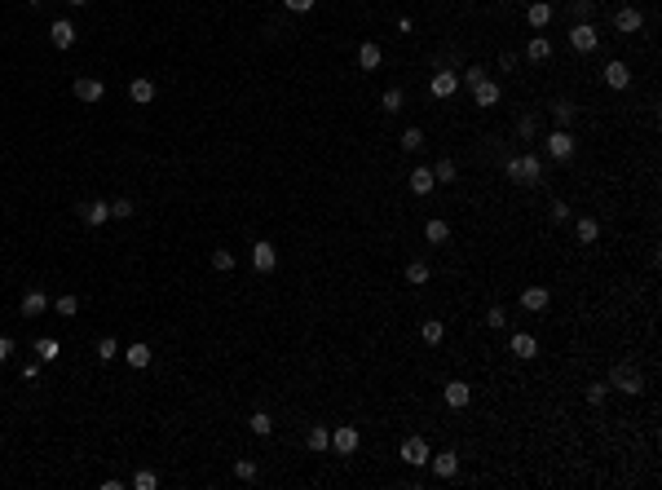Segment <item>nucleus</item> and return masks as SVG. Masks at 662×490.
<instances>
[{"label":"nucleus","mask_w":662,"mask_h":490,"mask_svg":"<svg viewBox=\"0 0 662 490\" xmlns=\"http://www.w3.org/2000/svg\"><path fill=\"white\" fill-rule=\"evenodd\" d=\"M503 172H508V181H517V186H534V181H543V164H539V155H512V159L503 164Z\"/></svg>","instance_id":"obj_1"},{"label":"nucleus","mask_w":662,"mask_h":490,"mask_svg":"<svg viewBox=\"0 0 662 490\" xmlns=\"http://www.w3.org/2000/svg\"><path fill=\"white\" fill-rule=\"evenodd\" d=\"M609 389H618V393H640V389H645V375H640L632 362H618V367L609 371Z\"/></svg>","instance_id":"obj_2"},{"label":"nucleus","mask_w":662,"mask_h":490,"mask_svg":"<svg viewBox=\"0 0 662 490\" xmlns=\"http://www.w3.org/2000/svg\"><path fill=\"white\" fill-rule=\"evenodd\" d=\"M570 45L579 49V54H592V49L601 45V31H596L592 23H574L570 27Z\"/></svg>","instance_id":"obj_3"},{"label":"nucleus","mask_w":662,"mask_h":490,"mask_svg":"<svg viewBox=\"0 0 662 490\" xmlns=\"http://www.w3.org/2000/svg\"><path fill=\"white\" fill-rule=\"evenodd\" d=\"M402 460L411 464V468H424L428 460H433V451H428L424 437H406V442H402Z\"/></svg>","instance_id":"obj_4"},{"label":"nucleus","mask_w":662,"mask_h":490,"mask_svg":"<svg viewBox=\"0 0 662 490\" xmlns=\"http://www.w3.org/2000/svg\"><path fill=\"white\" fill-rule=\"evenodd\" d=\"M71 93H76L80 102H102V98H107V85H102V80H93V76H80L76 85H71Z\"/></svg>","instance_id":"obj_5"},{"label":"nucleus","mask_w":662,"mask_h":490,"mask_svg":"<svg viewBox=\"0 0 662 490\" xmlns=\"http://www.w3.org/2000/svg\"><path fill=\"white\" fill-rule=\"evenodd\" d=\"M331 451L335 455H353L358 451V429H353V424H340V429L331 433Z\"/></svg>","instance_id":"obj_6"},{"label":"nucleus","mask_w":662,"mask_h":490,"mask_svg":"<svg viewBox=\"0 0 662 490\" xmlns=\"http://www.w3.org/2000/svg\"><path fill=\"white\" fill-rule=\"evenodd\" d=\"M76 216L84 225H107L111 221V203H76Z\"/></svg>","instance_id":"obj_7"},{"label":"nucleus","mask_w":662,"mask_h":490,"mask_svg":"<svg viewBox=\"0 0 662 490\" xmlns=\"http://www.w3.org/2000/svg\"><path fill=\"white\" fill-rule=\"evenodd\" d=\"M252 265H256L261 274H269V269L278 265V252H274V243H252Z\"/></svg>","instance_id":"obj_8"},{"label":"nucleus","mask_w":662,"mask_h":490,"mask_svg":"<svg viewBox=\"0 0 662 490\" xmlns=\"http://www.w3.org/2000/svg\"><path fill=\"white\" fill-rule=\"evenodd\" d=\"M76 36H80V31L71 27L67 18H58V23L49 27V40H54V49H71V45H76Z\"/></svg>","instance_id":"obj_9"},{"label":"nucleus","mask_w":662,"mask_h":490,"mask_svg":"<svg viewBox=\"0 0 662 490\" xmlns=\"http://www.w3.org/2000/svg\"><path fill=\"white\" fill-rule=\"evenodd\" d=\"M18 309H23V318H40V314L49 309V296H45L40 287H31L27 296H23V305H18Z\"/></svg>","instance_id":"obj_10"},{"label":"nucleus","mask_w":662,"mask_h":490,"mask_svg":"<svg viewBox=\"0 0 662 490\" xmlns=\"http://www.w3.org/2000/svg\"><path fill=\"white\" fill-rule=\"evenodd\" d=\"M548 155H552V159H570V155H574V137L565 129H556L548 137Z\"/></svg>","instance_id":"obj_11"},{"label":"nucleus","mask_w":662,"mask_h":490,"mask_svg":"<svg viewBox=\"0 0 662 490\" xmlns=\"http://www.w3.org/2000/svg\"><path fill=\"white\" fill-rule=\"evenodd\" d=\"M525 23H530L534 31H543V27L552 23V5H548V0H530V9H525Z\"/></svg>","instance_id":"obj_12"},{"label":"nucleus","mask_w":662,"mask_h":490,"mask_svg":"<svg viewBox=\"0 0 662 490\" xmlns=\"http://www.w3.org/2000/svg\"><path fill=\"white\" fill-rule=\"evenodd\" d=\"M548 287H539V283H534V287H525L521 291V309H530V314H539V309H548Z\"/></svg>","instance_id":"obj_13"},{"label":"nucleus","mask_w":662,"mask_h":490,"mask_svg":"<svg viewBox=\"0 0 662 490\" xmlns=\"http://www.w3.org/2000/svg\"><path fill=\"white\" fill-rule=\"evenodd\" d=\"M499 98H503V93H499V85H495V80H481V85L477 89H472V102H477V107H499Z\"/></svg>","instance_id":"obj_14"},{"label":"nucleus","mask_w":662,"mask_h":490,"mask_svg":"<svg viewBox=\"0 0 662 490\" xmlns=\"http://www.w3.org/2000/svg\"><path fill=\"white\" fill-rule=\"evenodd\" d=\"M640 23H645V18H640V9H632V5H623L614 14V27L623 31V36H632V31H640Z\"/></svg>","instance_id":"obj_15"},{"label":"nucleus","mask_w":662,"mask_h":490,"mask_svg":"<svg viewBox=\"0 0 662 490\" xmlns=\"http://www.w3.org/2000/svg\"><path fill=\"white\" fill-rule=\"evenodd\" d=\"M120 353H124V362H129L133 371L151 367V358H155V353H151V345H142V340H137V345H129V349H120Z\"/></svg>","instance_id":"obj_16"},{"label":"nucleus","mask_w":662,"mask_h":490,"mask_svg":"<svg viewBox=\"0 0 662 490\" xmlns=\"http://www.w3.org/2000/svg\"><path fill=\"white\" fill-rule=\"evenodd\" d=\"M441 398H446V406H455V411H459V406H468V402H472V389H468L464 380H450Z\"/></svg>","instance_id":"obj_17"},{"label":"nucleus","mask_w":662,"mask_h":490,"mask_svg":"<svg viewBox=\"0 0 662 490\" xmlns=\"http://www.w3.org/2000/svg\"><path fill=\"white\" fill-rule=\"evenodd\" d=\"M428 89H433V98H450V93L459 89V76H455V71H437Z\"/></svg>","instance_id":"obj_18"},{"label":"nucleus","mask_w":662,"mask_h":490,"mask_svg":"<svg viewBox=\"0 0 662 490\" xmlns=\"http://www.w3.org/2000/svg\"><path fill=\"white\" fill-rule=\"evenodd\" d=\"M605 85H609V89H627V85H632L627 62H609V67H605Z\"/></svg>","instance_id":"obj_19"},{"label":"nucleus","mask_w":662,"mask_h":490,"mask_svg":"<svg viewBox=\"0 0 662 490\" xmlns=\"http://www.w3.org/2000/svg\"><path fill=\"white\" fill-rule=\"evenodd\" d=\"M428 464H433L437 477H455V473H459V455H455V451H441V455H433Z\"/></svg>","instance_id":"obj_20"},{"label":"nucleus","mask_w":662,"mask_h":490,"mask_svg":"<svg viewBox=\"0 0 662 490\" xmlns=\"http://www.w3.org/2000/svg\"><path fill=\"white\" fill-rule=\"evenodd\" d=\"M525 58H530V62H548L552 58L548 36H530V40H525Z\"/></svg>","instance_id":"obj_21"},{"label":"nucleus","mask_w":662,"mask_h":490,"mask_svg":"<svg viewBox=\"0 0 662 490\" xmlns=\"http://www.w3.org/2000/svg\"><path fill=\"white\" fill-rule=\"evenodd\" d=\"M574 234H579V243H596V238H601V221H596V216H579V221H574Z\"/></svg>","instance_id":"obj_22"},{"label":"nucleus","mask_w":662,"mask_h":490,"mask_svg":"<svg viewBox=\"0 0 662 490\" xmlns=\"http://www.w3.org/2000/svg\"><path fill=\"white\" fill-rule=\"evenodd\" d=\"M380 62H384L380 45H375V40H366V45L358 49V67H362V71H375V67H380Z\"/></svg>","instance_id":"obj_23"},{"label":"nucleus","mask_w":662,"mask_h":490,"mask_svg":"<svg viewBox=\"0 0 662 490\" xmlns=\"http://www.w3.org/2000/svg\"><path fill=\"white\" fill-rule=\"evenodd\" d=\"M129 98L133 102H137V107H151V102H155V85H151V80H133V85H129Z\"/></svg>","instance_id":"obj_24"},{"label":"nucleus","mask_w":662,"mask_h":490,"mask_svg":"<svg viewBox=\"0 0 662 490\" xmlns=\"http://www.w3.org/2000/svg\"><path fill=\"white\" fill-rule=\"evenodd\" d=\"M419 336H424V345H441V336H446L441 318H424V322H419Z\"/></svg>","instance_id":"obj_25"},{"label":"nucleus","mask_w":662,"mask_h":490,"mask_svg":"<svg viewBox=\"0 0 662 490\" xmlns=\"http://www.w3.org/2000/svg\"><path fill=\"white\" fill-rule=\"evenodd\" d=\"M512 353H517V358H534V353H539V340L517 331V336H512Z\"/></svg>","instance_id":"obj_26"},{"label":"nucleus","mask_w":662,"mask_h":490,"mask_svg":"<svg viewBox=\"0 0 662 490\" xmlns=\"http://www.w3.org/2000/svg\"><path fill=\"white\" fill-rule=\"evenodd\" d=\"M433 181H437V186H455V181H459V168H455V159H441L437 168H433Z\"/></svg>","instance_id":"obj_27"},{"label":"nucleus","mask_w":662,"mask_h":490,"mask_svg":"<svg viewBox=\"0 0 662 490\" xmlns=\"http://www.w3.org/2000/svg\"><path fill=\"white\" fill-rule=\"evenodd\" d=\"M247 429L256 433V437H269V433H274V420H269L265 411H252V415H247Z\"/></svg>","instance_id":"obj_28"},{"label":"nucleus","mask_w":662,"mask_h":490,"mask_svg":"<svg viewBox=\"0 0 662 490\" xmlns=\"http://www.w3.org/2000/svg\"><path fill=\"white\" fill-rule=\"evenodd\" d=\"M305 446H309V451H327V446H331V433L327 429H322V424H318V429H309V433H305Z\"/></svg>","instance_id":"obj_29"},{"label":"nucleus","mask_w":662,"mask_h":490,"mask_svg":"<svg viewBox=\"0 0 662 490\" xmlns=\"http://www.w3.org/2000/svg\"><path fill=\"white\" fill-rule=\"evenodd\" d=\"M433 186H437V181H433V168H415V172H411V190H415V194H428Z\"/></svg>","instance_id":"obj_30"},{"label":"nucleus","mask_w":662,"mask_h":490,"mask_svg":"<svg viewBox=\"0 0 662 490\" xmlns=\"http://www.w3.org/2000/svg\"><path fill=\"white\" fill-rule=\"evenodd\" d=\"M424 238H428V243H446V238H450V225L433 216V221H424Z\"/></svg>","instance_id":"obj_31"},{"label":"nucleus","mask_w":662,"mask_h":490,"mask_svg":"<svg viewBox=\"0 0 662 490\" xmlns=\"http://www.w3.org/2000/svg\"><path fill=\"white\" fill-rule=\"evenodd\" d=\"M58 353H62V349H58L54 336H40V340H36V358H40V362H54Z\"/></svg>","instance_id":"obj_32"},{"label":"nucleus","mask_w":662,"mask_h":490,"mask_svg":"<svg viewBox=\"0 0 662 490\" xmlns=\"http://www.w3.org/2000/svg\"><path fill=\"white\" fill-rule=\"evenodd\" d=\"M212 269L230 274V269H234V252H230V247H212Z\"/></svg>","instance_id":"obj_33"},{"label":"nucleus","mask_w":662,"mask_h":490,"mask_svg":"<svg viewBox=\"0 0 662 490\" xmlns=\"http://www.w3.org/2000/svg\"><path fill=\"white\" fill-rule=\"evenodd\" d=\"M406 283H415V287L428 283V265H424V260H411V265H406Z\"/></svg>","instance_id":"obj_34"},{"label":"nucleus","mask_w":662,"mask_h":490,"mask_svg":"<svg viewBox=\"0 0 662 490\" xmlns=\"http://www.w3.org/2000/svg\"><path fill=\"white\" fill-rule=\"evenodd\" d=\"M402 151H411V155L424 151V129H406L402 133Z\"/></svg>","instance_id":"obj_35"},{"label":"nucleus","mask_w":662,"mask_h":490,"mask_svg":"<svg viewBox=\"0 0 662 490\" xmlns=\"http://www.w3.org/2000/svg\"><path fill=\"white\" fill-rule=\"evenodd\" d=\"M98 358H102V362H115V358H120V340H111V336L98 340Z\"/></svg>","instance_id":"obj_36"},{"label":"nucleus","mask_w":662,"mask_h":490,"mask_svg":"<svg viewBox=\"0 0 662 490\" xmlns=\"http://www.w3.org/2000/svg\"><path fill=\"white\" fill-rule=\"evenodd\" d=\"M133 486H137V490H155V486H159V477H155L151 468H137V473H133Z\"/></svg>","instance_id":"obj_37"},{"label":"nucleus","mask_w":662,"mask_h":490,"mask_svg":"<svg viewBox=\"0 0 662 490\" xmlns=\"http://www.w3.org/2000/svg\"><path fill=\"white\" fill-rule=\"evenodd\" d=\"M54 309H58V314H62V318H76V309H80V300H76V296H58V300H54Z\"/></svg>","instance_id":"obj_38"},{"label":"nucleus","mask_w":662,"mask_h":490,"mask_svg":"<svg viewBox=\"0 0 662 490\" xmlns=\"http://www.w3.org/2000/svg\"><path fill=\"white\" fill-rule=\"evenodd\" d=\"M402 102H406L402 89H388V93H384V111H388V115H397V111H402Z\"/></svg>","instance_id":"obj_39"},{"label":"nucleus","mask_w":662,"mask_h":490,"mask_svg":"<svg viewBox=\"0 0 662 490\" xmlns=\"http://www.w3.org/2000/svg\"><path fill=\"white\" fill-rule=\"evenodd\" d=\"M111 216H115V221H129V216H133V199H115V203H111Z\"/></svg>","instance_id":"obj_40"},{"label":"nucleus","mask_w":662,"mask_h":490,"mask_svg":"<svg viewBox=\"0 0 662 490\" xmlns=\"http://www.w3.org/2000/svg\"><path fill=\"white\" fill-rule=\"evenodd\" d=\"M609 398V384H587V402H592V406H601Z\"/></svg>","instance_id":"obj_41"},{"label":"nucleus","mask_w":662,"mask_h":490,"mask_svg":"<svg viewBox=\"0 0 662 490\" xmlns=\"http://www.w3.org/2000/svg\"><path fill=\"white\" fill-rule=\"evenodd\" d=\"M552 120H556V124H570V120H574V107H570V102H556V107H552Z\"/></svg>","instance_id":"obj_42"},{"label":"nucleus","mask_w":662,"mask_h":490,"mask_svg":"<svg viewBox=\"0 0 662 490\" xmlns=\"http://www.w3.org/2000/svg\"><path fill=\"white\" fill-rule=\"evenodd\" d=\"M234 477H239V482H252V477H256V464H252V460H239V464H234Z\"/></svg>","instance_id":"obj_43"},{"label":"nucleus","mask_w":662,"mask_h":490,"mask_svg":"<svg viewBox=\"0 0 662 490\" xmlns=\"http://www.w3.org/2000/svg\"><path fill=\"white\" fill-rule=\"evenodd\" d=\"M481 80H486V67H468V71H464V85H468V89H477Z\"/></svg>","instance_id":"obj_44"},{"label":"nucleus","mask_w":662,"mask_h":490,"mask_svg":"<svg viewBox=\"0 0 662 490\" xmlns=\"http://www.w3.org/2000/svg\"><path fill=\"white\" fill-rule=\"evenodd\" d=\"M517 133H521V137H534V133H539V120H534V115L517 120Z\"/></svg>","instance_id":"obj_45"},{"label":"nucleus","mask_w":662,"mask_h":490,"mask_svg":"<svg viewBox=\"0 0 662 490\" xmlns=\"http://www.w3.org/2000/svg\"><path fill=\"white\" fill-rule=\"evenodd\" d=\"M486 322H490V327H495V331H503V327H508V314H503V309L495 305V309H490V314H486Z\"/></svg>","instance_id":"obj_46"},{"label":"nucleus","mask_w":662,"mask_h":490,"mask_svg":"<svg viewBox=\"0 0 662 490\" xmlns=\"http://www.w3.org/2000/svg\"><path fill=\"white\" fill-rule=\"evenodd\" d=\"M283 5H287V9H291V14H309V9H313V5H318V0H283Z\"/></svg>","instance_id":"obj_47"},{"label":"nucleus","mask_w":662,"mask_h":490,"mask_svg":"<svg viewBox=\"0 0 662 490\" xmlns=\"http://www.w3.org/2000/svg\"><path fill=\"white\" fill-rule=\"evenodd\" d=\"M574 14H579V23L592 18V0H574Z\"/></svg>","instance_id":"obj_48"},{"label":"nucleus","mask_w":662,"mask_h":490,"mask_svg":"<svg viewBox=\"0 0 662 490\" xmlns=\"http://www.w3.org/2000/svg\"><path fill=\"white\" fill-rule=\"evenodd\" d=\"M565 216H570V208H565V203H552V221H556V225H561V221H565Z\"/></svg>","instance_id":"obj_49"},{"label":"nucleus","mask_w":662,"mask_h":490,"mask_svg":"<svg viewBox=\"0 0 662 490\" xmlns=\"http://www.w3.org/2000/svg\"><path fill=\"white\" fill-rule=\"evenodd\" d=\"M9 353H14V340H9V336H0V362H9Z\"/></svg>","instance_id":"obj_50"},{"label":"nucleus","mask_w":662,"mask_h":490,"mask_svg":"<svg viewBox=\"0 0 662 490\" xmlns=\"http://www.w3.org/2000/svg\"><path fill=\"white\" fill-rule=\"evenodd\" d=\"M84 5H89V0H71V9H84Z\"/></svg>","instance_id":"obj_51"},{"label":"nucleus","mask_w":662,"mask_h":490,"mask_svg":"<svg viewBox=\"0 0 662 490\" xmlns=\"http://www.w3.org/2000/svg\"><path fill=\"white\" fill-rule=\"evenodd\" d=\"M499 5H508V0H499Z\"/></svg>","instance_id":"obj_52"}]
</instances>
